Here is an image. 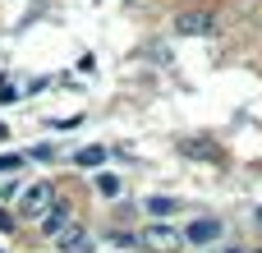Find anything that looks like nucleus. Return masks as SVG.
Listing matches in <instances>:
<instances>
[{
	"instance_id": "11",
	"label": "nucleus",
	"mask_w": 262,
	"mask_h": 253,
	"mask_svg": "<svg viewBox=\"0 0 262 253\" xmlns=\"http://www.w3.org/2000/svg\"><path fill=\"white\" fill-rule=\"evenodd\" d=\"M18 97V83L14 78H0V101H14Z\"/></svg>"
},
{
	"instance_id": "2",
	"label": "nucleus",
	"mask_w": 262,
	"mask_h": 253,
	"mask_svg": "<svg viewBox=\"0 0 262 253\" xmlns=\"http://www.w3.org/2000/svg\"><path fill=\"white\" fill-rule=\"evenodd\" d=\"M46 198H51V184H46V180H37V184H28V189H23L18 212H23V217H37V212H46Z\"/></svg>"
},
{
	"instance_id": "13",
	"label": "nucleus",
	"mask_w": 262,
	"mask_h": 253,
	"mask_svg": "<svg viewBox=\"0 0 262 253\" xmlns=\"http://www.w3.org/2000/svg\"><path fill=\"white\" fill-rule=\"evenodd\" d=\"M258 221H262V207H258Z\"/></svg>"
},
{
	"instance_id": "4",
	"label": "nucleus",
	"mask_w": 262,
	"mask_h": 253,
	"mask_svg": "<svg viewBox=\"0 0 262 253\" xmlns=\"http://www.w3.org/2000/svg\"><path fill=\"white\" fill-rule=\"evenodd\" d=\"M143 240H147L157 253H175V244H180V235H175L170 226H161V221H152V226L143 230Z\"/></svg>"
},
{
	"instance_id": "3",
	"label": "nucleus",
	"mask_w": 262,
	"mask_h": 253,
	"mask_svg": "<svg viewBox=\"0 0 262 253\" xmlns=\"http://www.w3.org/2000/svg\"><path fill=\"white\" fill-rule=\"evenodd\" d=\"M184 240L198 244V249H203V244H216V240H221V221H216V217H198V221L184 230Z\"/></svg>"
},
{
	"instance_id": "5",
	"label": "nucleus",
	"mask_w": 262,
	"mask_h": 253,
	"mask_svg": "<svg viewBox=\"0 0 262 253\" xmlns=\"http://www.w3.org/2000/svg\"><path fill=\"white\" fill-rule=\"evenodd\" d=\"M64 226H69V207H64V203H55V207L41 217V235H46V240H55Z\"/></svg>"
},
{
	"instance_id": "10",
	"label": "nucleus",
	"mask_w": 262,
	"mask_h": 253,
	"mask_svg": "<svg viewBox=\"0 0 262 253\" xmlns=\"http://www.w3.org/2000/svg\"><path fill=\"white\" fill-rule=\"evenodd\" d=\"M97 189H101L106 198H115V194H120V180H115V175H97Z\"/></svg>"
},
{
	"instance_id": "1",
	"label": "nucleus",
	"mask_w": 262,
	"mask_h": 253,
	"mask_svg": "<svg viewBox=\"0 0 262 253\" xmlns=\"http://www.w3.org/2000/svg\"><path fill=\"white\" fill-rule=\"evenodd\" d=\"M175 28H180L184 37H207V32H216V18H212V14H203V9H189V14H180V18H175Z\"/></svg>"
},
{
	"instance_id": "6",
	"label": "nucleus",
	"mask_w": 262,
	"mask_h": 253,
	"mask_svg": "<svg viewBox=\"0 0 262 253\" xmlns=\"http://www.w3.org/2000/svg\"><path fill=\"white\" fill-rule=\"evenodd\" d=\"M55 240H60V249H64V253H92V240H88L83 230H60Z\"/></svg>"
},
{
	"instance_id": "7",
	"label": "nucleus",
	"mask_w": 262,
	"mask_h": 253,
	"mask_svg": "<svg viewBox=\"0 0 262 253\" xmlns=\"http://www.w3.org/2000/svg\"><path fill=\"white\" fill-rule=\"evenodd\" d=\"M184 152H189V157H212V161L221 157V152H216V143H193V138L184 143Z\"/></svg>"
},
{
	"instance_id": "8",
	"label": "nucleus",
	"mask_w": 262,
	"mask_h": 253,
	"mask_svg": "<svg viewBox=\"0 0 262 253\" xmlns=\"http://www.w3.org/2000/svg\"><path fill=\"white\" fill-rule=\"evenodd\" d=\"M74 161H78V166H101V161H106V147H83Z\"/></svg>"
},
{
	"instance_id": "12",
	"label": "nucleus",
	"mask_w": 262,
	"mask_h": 253,
	"mask_svg": "<svg viewBox=\"0 0 262 253\" xmlns=\"http://www.w3.org/2000/svg\"><path fill=\"white\" fill-rule=\"evenodd\" d=\"M0 171H14V175H18V171H23V157H18V152H14V157H0Z\"/></svg>"
},
{
	"instance_id": "9",
	"label": "nucleus",
	"mask_w": 262,
	"mask_h": 253,
	"mask_svg": "<svg viewBox=\"0 0 262 253\" xmlns=\"http://www.w3.org/2000/svg\"><path fill=\"white\" fill-rule=\"evenodd\" d=\"M175 207H180V203H175V198H152V203H147V212H152V217H157V221H161V217H170V212H175Z\"/></svg>"
}]
</instances>
